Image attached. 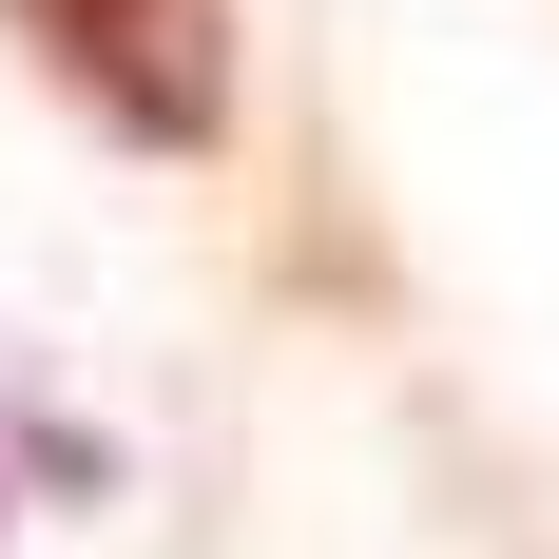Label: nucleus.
<instances>
[{
	"label": "nucleus",
	"instance_id": "1",
	"mask_svg": "<svg viewBox=\"0 0 559 559\" xmlns=\"http://www.w3.org/2000/svg\"><path fill=\"white\" fill-rule=\"evenodd\" d=\"M0 20L116 155H213L231 135V0H0Z\"/></svg>",
	"mask_w": 559,
	"mask_h": 559
}]
</instances>
